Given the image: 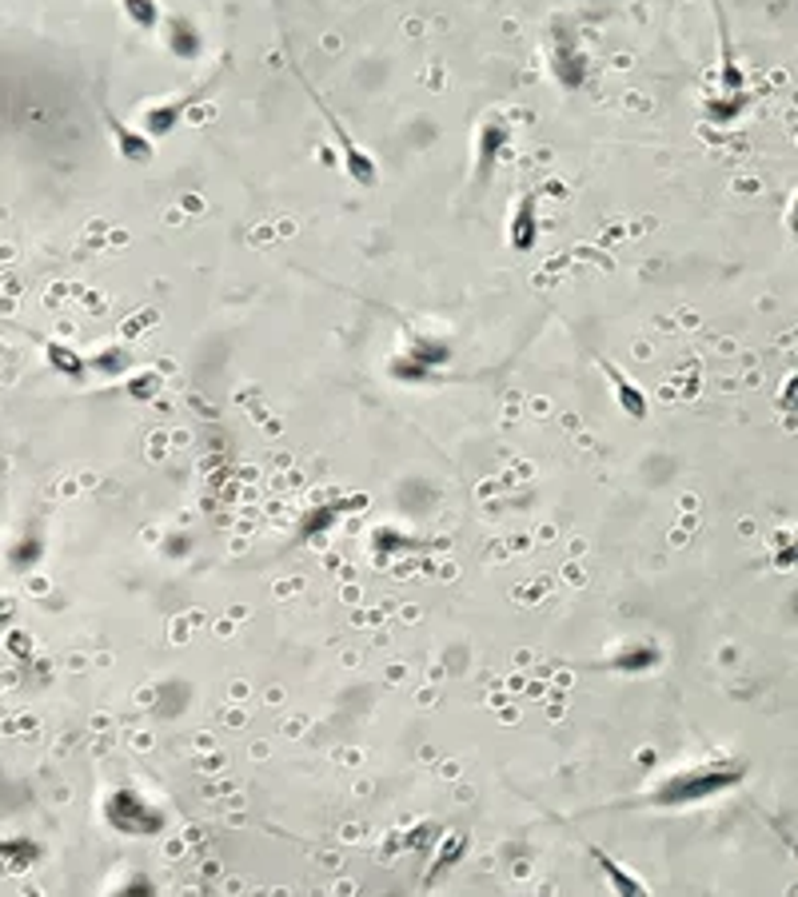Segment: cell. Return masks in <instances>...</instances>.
Masks as SVG:
<instances>
[{
    "label": "cell",
    "instance_id": "cell-1",
    "mask_svg": "<svg viewBox=\"0 0 798 897\" xmlns=\"http://www.w3.org/2000/svg\"><path fill=\"white\" fill-rule=\"evenodd\" d=\"M746 767L743 762H695L675 774L659 777L655 786L643 790L627 806H651V810H687V806H703V802L722 798L727 790L743 786Z\"/></svg>",
    "mask_w": 798,
    "mask_h": 897
},
{
    "label": "cell",
    "instance_id": "cell-2",
    "mask_svg": "<svg viewBox=\"0 0 798 897\" xmlns=\"http://www.w3.org/2000/svg\"><path fill=\"white\" fill-rule=\"evenodd\" d=\"M292 72H295V80L307 88V96H312V104H316V112L328 121V132H331V140H336V148H339V164H344V172H348V180L356 188H368L372 192L375 184H380V168H375V160H372V152L368 148H360V144L351 140V132H348V124L339 121L336 112L328 109V100L319 96L316 88L307 84V77L300 72V68L292 65Z\"/></svg>",
    "mask_w": 798,
    "mask_h": 897
},
{
    "label": "cell",
    "instance_id": "cell-3",
    "mask_svg": "<svg viewBox=\"0 0 798 897\" xmlns=\"http://www.w3.org/2000/svg\"><path fill=\"white\" fill-rule=\"evenodd\" d=\"M551 77L567 92H583L591 84V53L583 48L580 29L567 16L551 24Z\"/></svg>",
    "mask_w": 798,
    "mask_h": 897
},
{
    "label": "cell",
    "instance_id": "cell-4",
    "mask_svg": "<svg viewBox=\"0 0 798 897\" xmlns=\"http://www.w3.org/2000/svg\"><path fill=\"white\" fill-rule=\"evenodd\" d=\"M104 818L112 821V830L128 833V838H153L168 826V814L148 794L128 786L112 790L109 802H104Z\"/></svg>",
    "mask_w": 798,
    "mask_h": 897
},
{
    "label": "cell",
    "instance_id": "cell-5",
    "mask_svg": "<svg viewBox=\"0 0 798 897\" xmlns=\"http://www.w3.org/2000/svg\"><path fill=\"white\" fill-rule=\"evenodd\" d=\"M507 144H512V124L504 116H487L475 128V188H483L495 175L499 160H504Z\"/></svg>",
    "mask_w": 798,
    "mask_h": 897
},
{
    "label": "cell",
    "instance_id": "cell-6",
    "mask_svg": "<svg viewBox=\"0 0 798 897\" xmlns=\"http://www.w3.org/2000/svg\"><path fill=\"white\" fill-rule=\"evenodd\" d=\"M100 116H104V128H109V136H112V144H116V152H121V160L124 164H153V156H156V140L148 136V132L136 124H124L121 116H112L104 104H100Z\"/></svg>",
    "mask_w": 798,
    "mask_h": 897
},
{
    "label": "cell",
    "instance_id": "cell-7",
    "mask_svg": "<svg viewBox=\"0 0 798 897\" xmlns=\"http://www.w3.org/2000/svg\"><path fill=\"white\" fill-rule=\"evenodd\" d=\"M507 243L515 256H531L539 248V192L527 188L524 196L515 200L512 224H507Z\"/></svg>",
    "mask_w": 798,
    "mask_h": 897
},
{
    "label": "cell",
    "instance_id": "cell-8",
    "mask_svg": "<svg viewBox=\"0 0 798 897\" xmlns=\"http://www.w3.org/2000/svg\"><path fill=\"white\" fill-rule=\"evenodd\" d=\"M200 100V92H188V96H172V100H156V104H148V109H141V128L153 136V140H165V136H172L180 124H184V112L192 109Z\"/></svg>",
    "mask_w": 798,
    "mask_h": 897
},
{
    "label": "cell",
    "instance_id": "cell-9",
    "mask_svg": "<svg viewBox=\"0 0 798 897\" xmlns=\"http://www.w3.org/2000/svg\"><path fill=\"white\" fill-rule=\"evenodd\" d=\"M599 372L607 375V384H611V395H615V404H619V411H623L627 419H634V423H643L647 411H651L643 387L634 384L627 372H619L611 360H599Z\"/></svg>",
    "mask_w": 798,
    "mask_h": 897
},
{
    "label": "cell",
    "instance_id": "cell-10",
    "mask_svg": "<svg viewBox=\"0 0 798 897\" xmlns=\"http://www.w3.org/2000/svg\"><path fill=\"white\" fill-rule=\"evenodd\" d=\"M360 507H368V499H360V495H351V499H336V503L312 507V511H304V519H300V531H295V538H300V543H312V538L328 535L331 526L339 523V514L360 511Z\"/></svg>",
    "mask_w": 798,
    "mask_h": 897
},
{
    "label": "cell",
    "instance_id": "cell-11",
    "mask_svg": "<svg viewBox=\"0 0 798 897\" xmlns=\"http://www.w3.org/2000/svg\"><path fill=\"white\" fill-rule=\"evenodd\" d=\"M44 360H48V367H53L60 379H68V384H88V375H92V360H85L77 348H68V343L60 340L44 343Z\"/></svg>",
    "mask_w": 798,
    "mask_h": 897
},
{
    "label": "cell",
    "instance_id": "cell-12",
    "mask_svg": "<svg viewBox=\"0 0 798 897\" xmlns=\"http://www.w3.org/2000/svg\"><path fill=\"white\" fill-rule=\"evenodd\" d=\"M165 29V41L176 53V60H200L204 56V33H200V24L192 16H168Z\"/></svg>",
    "mask_w": 798,
    "mask_h": 897
},
{
    "label": "cell",
    "instance_id": "cell-13",
    "mask_svg": "<svg viewBox=\"0 0 798 897\" xmlns=\"http://www.w3.org/2000/svg\"><path fill=\"white\" fill-rule=\"evenodd\" d=\"M659 662H663L659 646H651V643H627L619 655L607 658V670H619V674H647V670H655Z\"/></svg>",
    "mask_w": 798,
    "mask_h": 897
},
{
    "label": "cell",
    "instance_id": "cell-14",
    "mask_svg": "<svg viewBox=\"0 0 798 897\" xmlns=\"http://www.w3.org/2000/svg\"><path fill=\"white\" fill-rule=\"evenodd\" d=\"M404 351L412 355V360L427 363V367H448L451 360H456V351H451L448 340H436V336H424V331H407V343Z\"/></svg>",
    "mask_w": 798,
    "mask_h": 897
},
{
    "label": "cell",
    "instance_id": "cell-15",
    "mask_svg": "<svg viewBox=\"0 0 798 897\" xmlns=\"http://www.w3.org/2000/svg\"><path fill=\"white\" fill-rule=\"evenodd\" d=\"M587 850H591V858L599 862V870H603V874H607V882H611V889H615V894H631V897H643V894H647V882H643V877L627 874L623 865L615 862V858L607 854L603 845H587Z\"/></svg>",
    "mask_w": 798,
    "mask_h": 897
},
{
    "label": "cell",
    "instance_id": "cell-16",
    "mask_svg": "<svg viewBox=\"0 0 798 897\" xmlns=\"http://www.w3.org/2000/svg\"><path fill=\"white\" fill-rule=\"evenodd\" d=\"M387 375H392L395 384H407V387H424V384H439V372L436 367H427V363L412 360L407 351H400L395 360H387Z\"/></svg>",
    "mask_w": 798,
    "mask_h": 897
},
{
    "label": "cell",
    "instance_id": "cell-17",
    "mask_svg": "<svg viewBox=\"0 0 798 897\" xmlns=\"http://www.w3.org/2000/svg\"><path fill=\"white\" fill-rule=\"evenodd\" d=\"M468 845H471V838H468V833H448V838L439 842V850H436V865L427 870V877H424V882H436V877L451 874V870H456V865L463 862V854H468Z\"/></svg>",
    "mask_w": 798,
    "mask_h": 897
},
{
    "label": "cell",
    "instance_id": "cell-18",
    "mask_svg": "<svg viewBox=\"0 0 798 897\" xmlns=\"http://www.w3.org/2000/svg\"><path fill=\"white\" fill-rule=\"evenodd\" d=\"M746 104H751V92H739V96L715 92V96L707 100V116H711L715 124H734L746 112Z\"/></svg>",
    "mask_w": 798,
    "mask_h": 897
},
{
    "label": "cell",
    "instance_id": "cell-19",
    "mask_svg": "<svg viewBox=\"0 0 798 897\" xmlns=\"http://www.w3.org/2000/svg\"><path fill=\"white\" fill-rule=\"evenodd\" d=\"M372 550L380 558H387V555H395V550H427V543L424 538L404 535V531H395V526H380V531L372 535Z\"/></svg>",
    "mask_w": 798,
    "mask_h": 897
},
{
    "label": "cell",
    "instance_id": "cell-20",
    "mask_svg": "<svg viewBox=\"0 0 798 897\" xmlns=\"http://www.w3.org/2000/svg\"><path fill=\"white\" fill-rule=\"evenodd\" d=\"M124 16H128L132 29H141V33H156L160 29V0H121Z\"/></svg>",
    "mask_w": 798,
    "mask_h": 897
},
{
    "label": "cell",
    "instance_id": "cell-21",
    "mask_svg": "<svg viewBox=\"0 0 798 897\" xmlns=\"http://www.w3.org/2000/svg\"><path fill=\"white\" fill-rule=\"evenodd\" d=\"M92 372H100V375H124V372H128V351H124V348H109V351H100V355H92Z\"/></svg>",
    "mask_w": 798,
    "mask_h": 897
},
{
    "label": "cell",
    "instance_id": "cell-22",
    "mask_svg": "<svg viewBox=\"0 0 798 897\" xmlns=\"http://www.w3.org/2000/svg\"><path fill=\"white\" fill-rule=\"evenodd\" d=\"M4 858H9V865H16V870H24V865H33L36 858H41V845L36 842H24V838H16V842H4Z\"/></svg>",
    "mask_w": 798,
    "mask_h": 897
},
{
    "label": "cell",
    "instance_id": "cell-23",
    "mask_svg": "<svg viewBox=\"0 0 798 897\" xmlns=\"http://www.w3.org/2000/svg\"><path fill=\"white\" fill-rule=\"evenodd\" d=\"M41 555H44V543H41L36 535H29V538L21 543V547L12 550V563H16V567H33V563H36Z\"/></svg>",
    "mask_w": 798,
    "mask_h": 897
},
{
    "label": "cell",
    "instance_id": "cell-24",
    "mask_svg": "<svg viewBox=\"0 0 798 897\" xmlns=\"http://www.w3.org/2000/svg\"><path fill=\"white\" fill-rule=\"evenodd\" d=\"M778 407H783L787 416H798V363H795V372L787 375L783 391H778Z\"/></svg>",
    "mask_w": 798,
    "mask_h": 897
},
{
    "label": "cell",
    "instance_id": "cell-25",
    "mask_svg": "<svg viewBox=\"0 0 798 897\" xmlns=\"http://www.w3.org/2000/svg\"><path fill=\"white\" fill-rule=\"evenodd\" d=\"M132 395H136V399H153L156 391H160V375H136V379H132V387H128Z\"/></svg>",
    "mask_w": 798,
    "mask_h": 897
},
{
    "label": "cell",
    "instance_id": "cell-26",
    "mask_svg": "<svg viewBox=\"0 0 798 897\" xmlns=\"http://www.w3.org/2000/svg\"><path fill=\"white\" fill-rule=\"evenodd\" d=\"M787 231H790V240H795V248H798V192H795V200L787 204Z\"/></svg>",
    "mask_w": 798,
    "mask_h": 897
}]
</instances>
